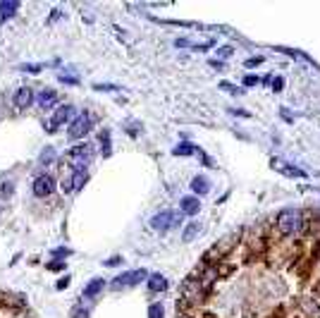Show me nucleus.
<instances>
[{"mask_svg": "<svg viewBox=\"0 0 320 318\" xmlns=\"http://www.w3.org/2000/svg\"><path fill=\"white\" fill-rule=\"evenodd\" d=\"M275 225H277V232L282 237H296L303 230V213L299 208H285V211L277 213Z\"/></svg>", "mask_w": 320, "mask_h": 318, "instance_id": "f257e3e1", "label": "nucleus"}, {"mask_svg": "<svg viewBox=\"0 0 320 318\" xmlns=\"http://www.w3.org/2000/svg\"><path fill=\"white\" fill-rule=\"evenodd\" d=\"M91 158H93L91 144H77V146L70 149V153H67V160H70V165L74 170H86V165L91 163Z\"/></svg>", "mask_w": 320, "mask_h": 318, "instance_id": "f03ea898", "label": "nucleus"}, {"mask_svg": "<svg viewBox=\"0 0 320 318\" xmlns=\"http://www.w3.org/2000/svg\"><path fill=\"white\" fill-rule=\"evenodd\" d=\"M91 125H93V120H91V112H79L74 120L70 122V127H67V136H70L72 141H77V139H84V134H89L91 132Z\"/></svg>", "mask_w": 320, "mask_h": 318, "instance_id": "7ed1b4c3", "label": "nucleus"}, {"mask_svg": "<svg viewBox=\"0 0 320 318\" xmlns=\"http://www.w3.org/2000/svg\"><path fill=\"white\" fill-rule=\"evenodd\" d=\"M148 278V273L143 270V268H136V270H127L122 275H117L115 280L110 282V287L112 290H122V287H134V285H139L141 280Z\"/></svg>", "mask_w": 320, "mask_h": 318, "instance_id": "20e7f679", "label": "nucleus"}, {"mask_svg": "<svg viewBox=\"0 0 320 318\" xmlns=\"http://www.w3.org/2000/svg\"><path fill=\"white\" fill-rule=\"evenodd\" d=\"M177 223H179V213H175V211H160L158 215L151 218V227H153L156 232H167V230H172Z\"/></svg>", "mask_w": 320, "mask_h": 318, "instance_id": "39448f33", "label": "nucleus"}, {"mask_svg": "<svg viewBox=\"0 0 320 318\" xmlns=\"http://www.w3.org/2000/svg\"><path fill=\"white\" fill-rule=\"evenodd\" d=\"M270 168L277 170V172H282L285 177H292V180H306V177H308V172H303L301 168L287 163L285 158H270Z\"/></svg>", "mask_w": 320, "mask_h": 318, "instance_id": "423d86ee", "label": "nucleus"}, {"mask_svg": "<svg viewBox=\"0 0 320 318\" xmlns=\"http://www.w3.org/2000/svg\"><path fill=\"white\" fill-rule=\"evenodd\" d=\"M77 115H74V106H70V103H65V106H60L57 110H55V115L51 117V122H48V132H55L57 127H62L65 122H72Z\"/></svg>", "mask_w": 320, "mask_h": 318, "instance_id": "0eeeda50", "label": "nucleus"}, {"mask_svg": "<svg viewBox=\"0 0 320 318\" xmlns=\"http://www.w3.org/2000/svg\"><path fill=\"white\" fill-rule=\"evenodd\" d=\"M55 191V180L51 175H38L34 180V194L38 199H46V196H51Z\"/></svg>", "mask_w": 320, "mask_h": 318, "instance_id": "6e6552de", "label": "nucleus"}, {"mask_svg": "<svg viewBox=\"0 0 320 318\" xmlns=\"http://www.w3.org/2000/svg\"><path fill=\"white\" fill-rule=\"evenodd\" d=\"M34 101H36V96L29 86H19L17 91H15V96H12V103H15V108H19V110L29 108Z\"/></svg>", "mask_w": 320, "mask_h": 318, "instance_id": "1a4fd4ad", "label": "nucleus"}, {"mask_svg": "<svg viewBox=\"0 0 320 318\" xmlns=\"http://www.w3.org/2000/svg\"><path fill=\"white\" fill-rule=\"evenodd\" d=\"M89 182V172L86 170H74L72 172V180L67 185H62V189H67V191H79V189H84V185Z\"/></svg>", "mask_w": 320, "mask_h": 318, "instance_id": "9d476101", "label": "nucleus"}, {"mask_svg": "<svg viewBox=\"0 0 320 318\" xmlns=\"http://www.w3.org/2000/svg\"><path fill=\"white\" fill-rule=\"evenodd\" d=\"M36 103H38V108H41V110L53 108L55 103H57V91H55V89H43L41 94L36 96Z\"/></svg>", "mask_w": 320, "mask_h": 318, "instance_id": "9b49d317", "label": "nucleus"}, {"mask_svg": "<svg viewBox=\"0 0 320 318\" xmlns=\"http://www.w3.org/2000/svg\"><path fill=\"white\" fill-rule=\"evenodd\" d=\"M19 10L17 0H2L0 2V24H5L7 19H12V15Z\"/></svg>", "mask_w": 320, "mask_h": 318, "instance_id": "f8f14e48", "label": "nucleus"}, {"mask_svg": "<svg viewBox=\"0 0 320 318\" xmlns=\"http://www.w3.org/2000/svg\"><path fill=\"white\" fill-rule=\"evenodd\" d=\"M179 208H182V213H187V215H196V213L201 211V201H198V196H184V199L179 201Z\"/></svg>", "mask_w": 320, "mask_h": 318, "instance_id": "ddd939ff", "label": "nucleus"}, {"mask_svg": "<svg viewBox=\"0 0 320 318\" xmlns=\"http://www.w3.org/2000/svg\"><path fill=\"white\" fill-rule=\"evenodd\" d=\"M148 290L151 292H165L167 290V278L165 275H160V273H153V275H148Z\"/></svg>", "mask_w": 320, "mask_h": 318, "instance_id": "4468645a", "label": "nucleus"}, {"mask_svg": "<svg viewBox=\"0 0 320 318\" xmlns=\"http://www.w3.org/2000/svg\"><path fill=\"white\" fill-rule=\"evenodd\" d=\"M191 191H196V196L208 194V191H211V182H208V177H206V175L194 177V180H191Z\"/></svg>", "mask_w": 320, "mask_h": 318, "instance_id": "2eb2a0df", "label": "nucleus"}, {"mask_svg": "<svg viewBox=\"0 0 320 318\" xmlns=\"http://www.w3.org/2000/svg\"><path fill=\"white\" fill-rule=\"evenodd\" d=\"M106 285H107V282L103 280V278H93V280L84 287V297H96V294H101Z\"/></svg>", "mask_w": 320, "mask_h": 318, "instance_id": "dca6fc26", "label": "nucleus"}, {"mask_svg": "<svg viewBox=\"0 0 320 318\" xmlns=\"http://www.w3.org/2000/svg\"><path fill=\"white\" fill-rule=\"evenodd\" d=\"M198 235H201V225H198V223H189L187 227H184L182 239H184V242H191V239H196Z\"/></svg>", "mask_w": 320, "mask_h": 318, "instance_id": "f3484780", "label": "nucleus"}, {"mask_svg": "<svg viewBox=\"0 0 320 318\" xmlns=\"http://www.w3.org/2000/svg\"><path fill=\"white\" fill-rule=\"evenodd\" d=\"M196 146L194 144H189V141H182V144H177L175 149H172V156H191V153H196Z\"/></svg>", "mask_w": 320, "mask_h": 318, "instance_id": "a211bd4d", "label": "nucleus"}, {"mask_svg": "<svg viewBox=\"0 0 320 318\" xmlns=\"http://www.w3.org/2000/svg\"><path fill=\"white\" fill-rule=\"evenodd\" d=\"M55 158V149L53 146H46V149L41 151V156H38V165H51Z\"/></svg>", "mask_w": 320, "mask_h": 318, "instance_id": "6ab92c4d", "label": "nucleus"}, {"mask_svg": "<svg viewBox=\"0 0 320 318\" xmlns=\"http://www.w3.org/2000/svg\"><path fill=\"white\" fill-rule=\"evenodd\" d=\"M57 79H60L62 84H72V86H74V84H79V77H77V72H74V70H65V72H60V77H57Z\"/></svg>", "mask_w": 320, "mask_h": 318, "instance_id": "aec40b11", "label": "nucleus"}, {"mask_svg": "<svg viewBox=\"0 0 320 318\" xmlns=\"http://www.w3.org/2000/svg\"><path fill=\"white\" fill-rule=\"evenodd\" d=\"M15 194V182H0V199H12Z\"/></svg>", "mask_w": 320, "mask_h": 318, "instance_id": "412c9836", "label": "nucleus"}, {"mask_svg": "<svg viewBox=\"0 0 320 318\" xmlns=\"http://www.w3.org/2000/svg\"><path fill=\"white\" fill-rule=\"evenodd\" d=\"M98 139H101V149H103V156H106V158H107V156H110V151H112V149H110V132H101V136H98Z\"/></svg>", "mask_w": 320, "mask_h": 318, "instance_id": "4be33fe9", "label": "nucleus"}, {"mask_svg": "<svg viewBox=\"0 0 320 318\" xmlns=\"http://www.w3.org/2000/svg\"><path fill=\"white\" fill-rule=\"evenodd\" d=\"M148 318H165V309H162V304H151L148 306Z\"/></svg>", "mask_w": 320, "mask_h": 318, "instance_id": "5701e85b", "label": "nucleus"}, {"mask_svg": "<svg viewBox=\"0 0 320 318\" xmlns=\"http://www.w3.org/2000/svg\"><path fill=\"white\" fill-rule=\"evenodd\" d=\"M72 254V249H67V246H57V249H53V259L55 261H60V259H67Z\"/></svg>", "mask_w": 320, "mask_h": 318, "instance_id": "b1692460", "label": "nucleus"}, {"mask_svg": "<svg viewBox=\"0 0 320 318\" xmlns=\"http://www.w3.org/2000/svg\"><path fill=\"white\" fill-rule=\"evenodd\" d=\"M220 89H222V91H230V94H234V96H244V89H237L234 84H227V81H220Z\"/></svg>", "mask_w": 320, "mask_h": 318, "instance_id": "393cba45", "label": "nucleus"}, {"mask_svg": "<svg viewBox=\"0 0 320 318\" xmlns=\"http://www.w3.org/2000/svg\"><path fill=\"white\" fill-rule=\"evenodd\" d=\"M232 53H234V48H232V46H222V48H217V51H215V57H230Z\"/></svg>", "mask_w": 320, "mask_h": 318, "instance_id": "a878e982", "label": "nucleus"}, {"mask_svg": "<svg viewBox=\"0 0 320 318\" xmlns=\"http://www.w3.org/2000/svg\"><path fill=\"white\" fill-rule=\"evenodd\" d=\"M261 84V75H246L244 77V86H256Z\"/></svg>", "mask_w": 320, "mask_h": 318, "instance_id": "bb28decb", "label": "nucleus"}, {"mask_svg": "<svg viewBox=\"0 0 320 318\" xmlns=\"http://www.w3.org/2000/svg\"><path fill=\"white\" fill-rule=\"evenodd\" d=\"M263 62H266V57H261V55H256V57H249V60H246V62H244V65H246V67H258V65H263Z\"/></svg>", "mask_w": 320, "mask_h": 318, "instance_id": "cd10ccee", "label": "nucleus"}, {"mask_svg": "<svg viewBox=\"0 0 320 318\" xmlns=\"http://www.w3.org/2000/svg\"><path fill=\"white\" fill-rule=\"evenodd\" d=\"M72 318H89V309H86V306H77Z\"/></svg>", "mask_w": 320, "mask_h": 318, "instance_id": "c85d7f7f", "label": "nucleus"}, {"mask_svg": "<svg viewBox=\"0 0 320 318\" xmlns=\"http://www.w3.org/2000/svg\"><path fill=\"white\" fill-rule=\"evenodd\" d=\"M46 268H48V270H53V273H57V270H65L67 265H65L62 261H51L48 265H46Z\"/></svg>", "mask_w": 320, "mask_h": 318, "instance_id": "c756f323", "label": "nucleus"}, {"mask_svg": "<svg viewBox=\"0 0 320 318\" xmlns=\"http://www.w3.org/2000/svg\"><path fill=\"white\" fill-rule=\"evenodd\" d=\"M230 115H234V117H251V112L244 110V108H230Z\"/></svg>", "mask_w": 320, "mask_h": 318, "instance_id": "7c9ffc66", "label": "nucleus"}, {"mask_svg": "<svg viewBox=\"0 0 320 318\" xmlns=\"http://www.w3.org/2000/svg\"><path fill=\"white\" fill-rule=\"evenodd\" d=\"M272 91H282V86H285V81H282V77H272Z\"/></svg>", "mask_w": 320, "mask_h": 318, "instance_id": "2f4dec72", "label": "nucleus"}, {"mask_svg": "<svg viewBox=\"0 0 320 318\" xmlns=\"http://www.w3.org/2000/svg\"><path fill=\"white\" fill-rule=\"evenodd\" d=\"M19 70H24V72H41V65H19Z\"/></svg>", "mask_w": 320, "mask_h": 318, "instance_id": "473e14b6", "label": "nucleus"}, {"mask_svg": "<svg viewBox=\"0 0 320 318\" xmlns=\"http://www.w3.org/2000/svg\"><path fill=\"white\" fill-rule=\"evenodd\" d=\"M67 285H70V275H65V278H62V280H60V282H57L55 287H57V290H65Z\"/></svg>", "mask_w": 320, "mask_h": 318, "instance_id": "72a5a7b5", "label": "nucleus"}, {"mask_svg": "<svg viewBox=\"0 0 320 318\" xmlns=\"http://www.w3.org/2000/svg\"><path fill=\"white\" fill-rule=\"evenodd\" d=\"M175 46H177V48H184V46H191V41H187V38H177Z\"/></svg>", "mask_w": 320, "mask_h": 318, "instance_id": "f704fd0d", "label": "nucleus"}, {"mask_svg": "<svg viewBox=\"0 0 320 318\" xmlns=\"http://www.w3.org/2000/svg\"><path fill=\"white\" fill-rule=\"evenodd\" d=\"M280 112H282V120H285V122H292V120H294V117H292V112L287 110V108H282Z\"/></svg>", "mask_w": 320, "mask_h": 318, "instance_id": "c9c22d12", "label": "nucleus"}, {"mask_svg": "<svg viewBox=\"0 0 320 318\" xmlns=\"http://www.w3.org/2000/svg\"><path fill=\"white\" fill-rule=\"evenodd\" d=\"M117 263H122V259H120V256H115V259H107L106 265H117Z\"/></svg>", "mask_w": 320, "mask_h": 318, "instance_id": "e433bc0d", "label": "nucleus"}, {"mask_svg": "<svg viewBox=\"0 0 320 318\" xmlns=\"http://www.w3.org/2000/svg\"><path fill=\"white\" fill-rule=\"evenodd\" d=\"M318 287H320V285H318Z\"/></svg>", "mask_w": 320, "mask_h": 318, "instance_id": "4c0bfd02", "label": "nucleus"}]
</instances>
